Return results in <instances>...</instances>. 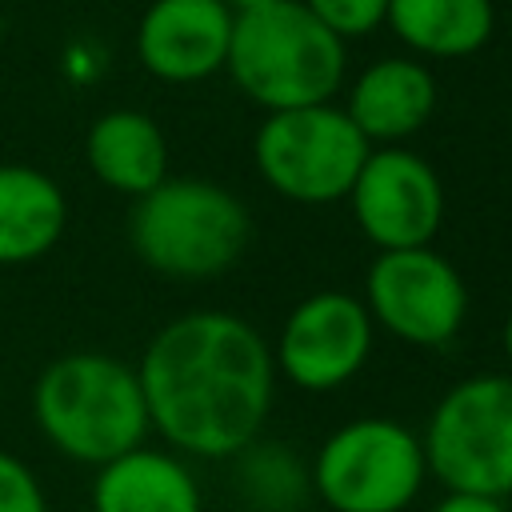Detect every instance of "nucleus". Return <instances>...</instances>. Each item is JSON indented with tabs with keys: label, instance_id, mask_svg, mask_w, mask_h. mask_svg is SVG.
Returning <instances> with one entry per match:
<instances>
[{
	"label": "nucleus",
	"instance_id": "f257e3e1",
	"mask_svg": "<svg viewBox=\"0 0 512 512\" xmlns=\"http://www.w3.org/2000/svg\"><path fill=\"white\" fill-rule=\"evenodd\" d=\"M148 424L188 456L224 460L256 444L272 396V344L236 312L200 308L168 320L136 364Z\"/></svg>",
	"mask_w": 512,
	"mask_h": 512
},
{
	"label": "nucleus",
	"instance_id": "f03ea898",
	"mask_svg": "<svg viewBox=\"0 0 512 512\" xmlns=\"http://www.w3.org/2000/svg\"><path fill=\"white\" fill-rule=\"evenodd\" d=\"M32 416L60 456L92 468L140 448L152 432L136 368L108 352L56 356L32 388Z\"/></svg>",
	"mask_w": 512,
	"mask_h": 512
},
{
	"label": "nucleus",
	"instance_id": "7ed1b4c3",
	"mask_svg": "<svg viewBox=\"0 0 512 512\" xmlns=\"http://www.w3.org/2000/svg\"><path fill=\"white\" fill-rule=\"evenodd\" d=\"M344 68V40L300 0H272L252 12H232L224 72L264 112L328 104L344 84Z\"/></svg>",
	"mask_w": 512,
	"mask_h": 512
},
{
	"label": "nucleus",
	"instance_id": "20e7f679",
	"mask_svg": "<svg viewBox=\"0 0 512 512\" xmlns=\"http://www.w3.org/2000/svg\"><path fill=\"white\" fill-rule=\"evenodd\" d=\"M132 252L168 280H212L228 272L248 240L252 216L244 200L200 176H164L136 196L128 216Z\"/></svg>",
	"mask_w": 512,
	"mask_h": 512
},
{
	"label": "nucleus",
	"instance_id": "39448f33",
	"mask_svg": "<svg viewBox=\"0 0 512 512\" xmlns=\"http://www.w3.org/2000/svg\"><path fill=\"white\" fill-rule=\"evenodd\" d=\"M420 448L444 492L512 496V372L456 380L436 400Z\"/></svg>",
	"mask_w": 512,
	"mask_h": 512
},
{
	"label": "nucleus",
	"instance_id": "423d86ee",
	"mask_svg": "<svg viewBox=\"0 0 512 512\" xmlns=\"http://www.w3.org/2000/svg\"><path fill=\"white\" fill-rule=\"evenodd\" d=\"M428 480L420 436L392 416H356L324 436L308 484L328 512H404Z\"/></svg>",
	"mask_w": 512,
	"mask_h": 512
},
{
	"label": "nucleus",
	"instance_id": "0eeeda50",
	"mask_svg": "<svg viewBox=\"0 0 512 512\" xmlns=\"http://www.w3.org/2000/svg\"><path fill=\"white\" fill-rule=\"evenodd\" d=\"M372 144L348 120L344 104H304L268 112L252 136L260 180L292 204L348 200Z\"/></svg>",
	"mask_w": 512,
	"mask_h": 512
},
{
	"label": "nucleus",
	"instance_id": "6e6552de",
	"mask_svg": "<svg viewBox=\"0 0 512 512\" xmlns=\"http://www.w3.org/2000/svg\"><path fill=\"white\" fill-rule=\"evenodd\" d=\"M360 300L376 328L412 348H444L468 316V284L432 244L376 252Z\"/></svg>",
	"mask_w": 512,
	"mask_h": 512
},
{
	"label": "nucleus",
	"instance_id": "1a4fd4ad",
	"mask_svg": "<svg viewBox=\"0 0 512 512\" xmlns=\"http://www.w3.org/2000/svg\"><path fill=\"white\" fill-rule=\"evenodd\" d=\"M376 324L360 296L344 288L308 292L280 324L272 344L276 372L304 392H332L360 376L372 356Z\"/></svg>",
	"mask_w": 512,
	"mask_h": 512
},
{
	"label": "nucleus",
	"instance_id": "9d476101",
	"mask_svg": "<svg viewBox=\"0 0 512 512\" xmlns=\"http://www.w3.org/2000/svg\"><path fill=\"white\" fill-rule=\"evenodd\" d=\"M352 220L376 252L424 248L444 224V184L440 172L404 144L372 148L348 192Z\"/></svg>",
	"mask_w": 512,
	"mask_h": 512
},
{
	"label": "nucleus",
	"instance_id": "9b49d317",
	"mask_svg": "<svg viewBox=\"0 0 512 512\" xmlns=\"http://www.w3.org/2000/svg\"><path fill=\"white\" fill-rule=\"evenodd\" d=\"M232 8L224 0H152L136 24V56L164 84H200L224 72Z\"/></svg>",
	"mask_w": 512,
	"mask_h": 512
},
{
	"label": "nucleus",
	"instance_id": "f8f14e48",
	"mask_svg": "<svg viewBox=\"0 0 512 512\" xmlns=\"http://www.w3.org/2000/svg\"><path fill=\"white\" fill-rule=\"evenodd\" d=\"M436 76L416 56H380L356 72L348 88V120L372 148L404 144L436 112Z\"/></svg>",
	"mask_w": 512,
	"mask_h": 512
},
{
	"label": "nucleus",
	"instance_id": "ddd939ff",
	"mask_svg": "<svg viewBox=\"0 0 512 512\" xmlns=\"http://www.w3.org/2000/svg\"><path fill=\"white\" fill-rule=\"evenodd\" d=\"M92 512H204V500L176 452L140 444L96 468Z\"/></svg>",
	"mask_w": 512,
	"mask_h": 512
},
{
	"label": "nucleus",
	"instance_id": "4468645a",
	"mask_svg": "<svg viewBox=\"0 0 512 512\" xmlns=\"http://www.w3.org/2000/svg\"><path fill=\"white\" fill-rule=\"evenodd\" d=\"M92 176L124 196H144L168 176V140L160 124L140 108H112L92 120L84 136Z\"/></svg>",
	"mask_w": 512,
	"mask_h": 512
},
{
	"label": "nucleus",
	"instance_id": "2eb2a0df",
	"mask_svg": "<svg viewBox=\"0 0 512 512\" xmlns=\"http://www.w3.org/2000/svg\"><path fill=\"white\" fill-rule=\"evenodd\" d=\"M384 24L416 60L476 56L496 32L492 0H388Z\"/></svg>",
	"mask_w": 512,
	"mask_h": 512
},
{
	"label": "nucleus",
	"instance_id": "dca6fc26",
	"mask_svg": "<svg viewBox=\"0 0 512 512\" xmlns=\"http://www.w3.org/2000/svg\"><path fill=\"white\" fill-rule=\"evenodd\" d=\"M68 224L60 184L32 164H0V264H32L56 248Z\"/></svg>",
	"mask_w": 512,
	"mask_h": 512
},
{
	"label": "nucleus",
	"instance_id": "f3484780",
	"mask_svg": "<svg viewBox=\"0 0 512 512\" xmlns=\"http://www.w3.org/2000/svg\"><path fill=\"white\" fill-rule=\"evenodd\" d=\"M244 468H240V488L248 496L252 508L264 512H292L300 508L308 484V472L280 448V444H248L244 452Z\"/></svg>",
	"mask_w": 512,
	"mask_h": 512
},
{
	"label": "nucleus",
	"instance_id": "a211bd4d",
	"mask_svg": "<svg viewBox=\"0 0 512 512\" xmlns=\"http://www.w3.org/2000/svg\"><path fill=\"white\" fill-rule=\"evenodd\" d=\"M324 28H332L340 40L368 36L384 24L388 0H300Z\"/></svg>",
	"mask_w": 512,
	"mask_h": 512
},
{
	"label": "nucleus",
	"instance_id": "6ab92c4d",
	"mask_svg": "<svg viewBox=\"0 0 512 512\" xmlns=\"http://www.w3.org/2000/svg\"><path fill=\"white\" fill-rule=\"evenodd\" d=\"M0 512H48L36 472L12 452H0Z\"/></svg>",
	"mask_w": 512,
	"mask_h": 512
},
{
	"label": "nucleus",
	"instance_id": "aec40b11",
	"mask_svg": "<svg viewBox=\"0 0 512 512\" xmlns=\"http://www.w3.org/2000/svg\"><path fill=\"white\" fill-rule=\"evenodd\" d=\"M432 512H508L500 496H476V492H444Z\"/></svg>",
	"mask_w": 512,
	"mask_h": 512
},
{
	"label": "nucleus",
	"instance_id": "412c9836",
	"mask_svg": "<svg viewBox=\"0 0 512 512\" xmlns=\"http://www.w3.org/2000/svg\"><path fill=\"white\" fill-rule=\"evenodd\" d=\"M232 12H252V8H264V4H272V0H224Z\"/></svg>",
	"mask_w": 512,
	"mask_h": 512
},
{
	"label": "nucleus",
	"instance_id": "4be33fe9",
	"mask_svg": "<svg viewBox=\"0 0 512 512\" xmlns=\"http://www.w3.org/2000/svg\"><path fill=\"white\" fill-rule=\"evenodd\" d=\"M504 356H508V364H512V312H508V320H504Z\"/></svg>",
	"mask_w": 512,
	"mask_h": 512
}]
</instances>
